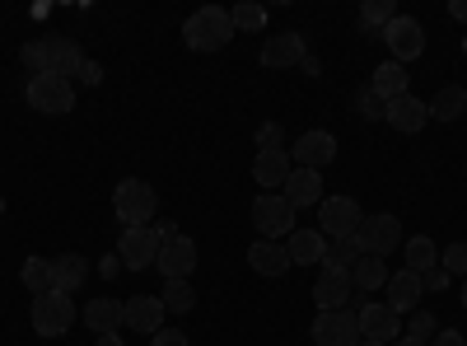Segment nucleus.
<instances>
[{
	"label": "nucleus",
	"mask_w": 467,
	"mask_h": 346,
	"mask_svg": "<svg viewBox=\"0 0 467 346\" xmlns=\"http://www.w3.org/2000/svg\"><path fill=\"white\" fill-rule=\"evenodd\" d=\"M229 37H234V19H229V10H220V5H202L197 15L182 24V43H187L192 52H220Z\"/></svg>",
	"instance_id": "nucleus-1"
},
{
	"label": "nucleus",
	"mask_w": 467,
	"mask_h": 346,
	"mask_svg": "<svg viewBox=\"0 0 467 346\" xmlns=\"http://www.w3.org/2000/svg\"><path fill=\"white\" fill-rule=\"evenodd\" d=\"M112 211L122 225H150L154 211H160V197H154V187L145 178H122L112 192Z\"/></svg>",
	"instance_id": "nucleus-2"
},
{
	"label": "nucleus",
	"mask_w": 467,
	"mask_h": 346,
	"mask_svg": "<svg viewBox=\"0 0 467 346\" xmlns=\"http://www.w3.org/2000/svg\"><path fill=\"white\" fill-rule=\"evenodd\" d=\"M253 225L262 239H290L295 235V206L281 197V192H262V197L253 202Z\"/></svg>",
	"instance_id": "nucleus-3"
},
{
	"label": "nucleus",
	"mask_w": 467,
	"mask_h": 346,
	"mask_svg": "<svg viewBox=\"0 0 467 346\" xmlns=\"http://www.w3.org/2000/svg\"><path fill=\"white\" fill-rule=\"evenodd\" d=\"M28 319H33V332H37V337H66V332L75 328V304H70V295H61V290L37 295Z\"/></svg>",
	"instance_id": "nucleus-4"
},
{
	"label": "nucleus",
	"mask_w": 467,
	"mask_h": 346,
	"mask_svg": "<svg viewBox=\"0 0 467 346\" xmlns=\"http://www.w3.org/2000/svg\"><path fill=\"white\" fill-rule=\"evenodd\" d=\"M360 314L356 309H323L314 319V346H360Z\"/></svg>",
	"instance_id": "nucleus-5"
},
{
	"label": "nucleus",
	"mask_w": 467,
	"mask_h": 346,
	"mask_svg": "<svg viewBox=\"0 0 467 346\" xmlns=\"http://www.w3.org/2000/svg\"><path fill=\"white\" fill-rule=\"evenodd\" d=\"M28 108L47 112V118H66V112L75 108L70 80H61V75H37V80H28Z\"/></svg>",
	"instance_id": "nucleus-6"
},
{
	"label": "nucleus",
	"mask_w": 467,
	"mask_h": 346,
	"mask_svg": "<svg viewBox=\"0 0 467 346\" xmlns=\"http://www.w3.org/2000/svg\"><path fill=\"white\" fill-rule=\"evenodd\" d=\"M365 211L350 202V197H323L318 206V229H323V239H356V229H360Z\"/></svg>",
	"instance_id": "nucleus-7"
},
{
	"label": "nucleus",
	"mask_w": 467,
	"mask_h": 346,
	"mask_svg": "<svg viewBox=\"0 0 467 346\" xmlns=\"http://www.w3.org/2000/svg\"><path fill=\"white\" fill-rule=\"evenodd\" d=\"M356 244L369 257H388V253L402 244V220L398 215H365L360 229H356Z\"/></svg>",
	"instance_id": "nucleus-8"
},
{
	"label": "nucleus",
	"mask_w": 467,
	"mask_h": 346,
	"mask_svg": "<svg viewBox=\"0 0 467 346\" xmlns=\"http://www.w3.org/2000/svg\"><path fill=\"white\" fill-rule=\"evenodd\" d=\"M160 248H164V239L154 225H127L122 229V262L131 272H145V267L160 262Z\"/></svg>",
	"instance_id": "nucleus-9"
},
{
	"label": "nucleus",
	"mask_w": 467,
	"mask_h": 346,
	"mask_svg": "<svg viewBox=\"0 0 467 346\" xmlns=\"http://www.w3.org/2000/svg\"><path fill=\"white\" fill-rule=\"evenodd\" d=\"M383 43H388V52H393L398 66H402V61H416V57L425 52V28H420V19L398 15L393 24L383 28Z\"/></svg>",
	"instance_id": "nucleus-10"
},
{
	"label": "nucleus",
	"mask_w": 467,
	"mask_h": 346,
	"mask_svg": "<svg viewBox=\"0 0 467 346\" xmlns=\"http://www.w3.org/2000/svg\"><path fill=\"white\" fill-rule=\"evenodd\" d=\"M290 160H295V169L323 173V169L337 160V136H332V131H304V136L295 141V150H290Z\"/></svg>",
	"instance_id": "nucleus-11"
},
{
	"label": "nucleus",
	"mask_w": 467,
	"mask_h": 346,
	"mask_svg": "<svg viewBox=\"0 0 467 346\" xmlns=\"http://www.w3.org/2000/svg\"><path fill=\"white\" fill-rule=\"evenodd\" d=\"M164 299L160 295H131V299H122V323L131 328V332H140V337H154L164 328Z\"/></svg>",
	"instance_id": "nucleus-12"
},
{
	"label": "nucleus",
	"mask_w": 467,
	"mask_h": 346,
	"mask_svg": "<svg viewBox=\"0 0 467 346\" xmlns=\"http://www.w3.org/2000/svg\"><path fill=\"white\" fill-rule=\"evenodd\" d=\"M360 337H369V341H398L402 337V314L393 309V304H365L360 309Z\"/></svg>",
	"instance_id": "nucleus-13"
},
{
	"label": "nucleus",
	"mask_w": 467,
	"mask_h": 346,
	"mask_svg": "<svg viewBox=\"0 0 467 346\" xmlns=\"http://www.w3.org/2000/svg\"><path fill=\"white\" fill-rule=\"evenodd\" d=\"M383 122L393 127V131H402V136H411V131H420L425 122H431V108H425L411 89L402 94V99H393V103H383Z\"/></svg>",
	"instance_id": "nucleus-14"
},
{
	"label": "nucleus",
	"mask_w": 467,
	"mask_h": 346,
	"mask_svg": "<svg viewBox=\"0 0 467 346\" xmlns=\"http://www.w3.org/2000/svg\"><path fill=\"white\" fill-rule=\"evenodd\" d=\"M350 295H356V286H350V272L323 267V277L314 281V304H318V314H323V309H350Z\"/></svg>",
	"instance_id": "nucleus-15"
},
{
	"label": "nucleus",
	"mask_w": 467,
	"mask_h": 346,
	"mask_svg": "<svg viewBox=\"0 0 467 346\" xmlns=\"http://www.w3.org/2000/svg\"><path fill=\"white\" fill-rule=\"evenodd\" d=\"M160 272L169 277V281H187L192 272H197V244H192L187 235H178V239H169L164 248H160Z\"/></svg>",
	"instance_id": "nucleus-16"
},
{
	"label": "nucleus",
	"mask_w": 467,
	"mask_h": 346,
	"mask_svg": "<svg viewBox=\"0 0 467 346\" xmlns=\"http://www.w3.org/2000/svg\"><path fill=\"white\" fill-rule=\"evenodd\" d=\"M281 197H285L295 211H299V206H323V173H314V169H290Z\"/></svg>",
	"instance_id": "nucleus-17"
},
{
	"label": "nucleus",
	"mask_w": 467,
	"mask_h": 346,
	"mask_svg": "<svg viewBox=\"0 0 467 346\" xmlns=\"http://www.w3.org/2000/svg\"><path fill=\"white\" fill-rule=\"evenodd\" d=\"M262 66H271V70L304 66V37L299 33H271L262 43Z\"/></svg>",
	"instance_id": "nucleus-18"
},
{
	"label": "nucleus",
	"mask_w": 467,
	"mask_h": 346,
	"mask_svg": "<svg viewBox=\"0 0 467 346\" xmlns=\"http://www.w3.org/2000/svg\"><path fill=\"white\" fill-rule=\"evenodd\" d=\"M43 47H47V75H61V80L80 75L85 52H80V43H75V37H43Z\"/></svg>",
	"instance_id": "nucleus-19"
},
{
	"label": "nucleus",
	"mask_w": 467,
	"mask_h": 346,
	"mask_svg": "<svg viewBox=\"0 0 467 346\" xmlns=\"http://www.w3.org/2000/svg\"><path fill=\"white\" fill-rule=\"evenodd\" d=\"M248 262H253V272L257 277H285L290 272V248L285 244H276V239H257L253 248H248Z\"/></svg>",
	"instance_id": "nucleus-20"
},
{
	"label": "nucleus",
	"mask_w": 467,
	"mask_h": 346,
	"mask_svg": "<svg viewBox=\"0 0 467 346\" xmlns=\"http://www.w3.org/2000/svg\"><path fill=\"white\" fill-rule=\"evenodd\" d=\"M290 169H295V160H290V150H257V160H253V178H257V187H285V178H290Z\"/></svg>",
	"instance_id": "nucleus-21"
},
{
	"label": "nucleus",
	"mask_w": 467,
	"mask_h": 346,
	"mask_svg": "<svg viewBox=\"0 0 467 346\" xmlns=\"http://www.w3.org/2000/svg\"><path fill=\"white\" fill-rule=\"evenodd\" d=\"M420 295H425V277H416V272H393L388 277V304H393L398 314H407V309H416L420 304Z\"/></svg>",
	"instance_id": "nucleus-22"
},
{
	"label": "nucleus",
	"mask_w": 467,
	"mask_h": 346,
	"mask_svg": "<svg viewBox=\"0 0 467 346\" xmlns=\"http://www.w3.org/2000/svg\"><path fill=\"white\" fill-rule=\"evenodd\" d=\"M369 89H374V99H379V103L402 99V94H407V70H402L398 61H383V66L369 75Z\"/></svg>",
	"instance_id": "nucleus-23"
},
{
	"label": "nucleus",
	"mask_w": 467,
	"mask_h": 346,
	"mask_svg": "<svg viewBox=\"0 0 467 346\" xmlns=\"http://www.w3.org/2000/svg\"><path fill=\"white\" fill-rule=\"evenodd\" d=\"M290 262H323L327 257V239H323V229H295V235H290Z\"/></svg>",
	"instance_id": "nucleus-24"
},
{
	"label": "nucleus",
	"mask_w": 467,
	"mask_h": 346,
	"mask_svg": "<svg viewBox=\"0 0 467 346\" xmlns=\"http://www.w3.org/2000/svg\"><path fill=\"white\" fill-rule=\"evenodd\" d=\"M85 328H94L99 337L117 332L122 328V299H89L85 304Z\"/></svg>",
	"instance_id": "nucleus-25"
},
{
	"label": "nucleus",
	"mask_w": 467,
	"mask_h": 346,
	"mask_svg": "<svg viewBox=\"0 0 467 346\" xmlns=\"http://www.w3.org/2000/svg\"><path fill=\"white\" fill-rule=\"evenodd\" d=\"M425 108H431V118L453 122V118H462V112H467V89H462V85H444Z\"/></svg>",
	"instance_id": "nucleus-26"
},
{
	"label": "nucleus",
	"mask_w": 467,
	"mask_h": 346,
	"mask_svg": "<svg viewBox=\"0 0 467 346\" xmlns=\"http://www.w3.org/2000/svg\"><path fill=\"white\" fill-rule=\"evenodd\" d=\"M52 267H57V290L61 295H75L85 286V257L80 253H61V257H52Z\"/></svg>",
	"instance_id": "nucleus-27"
},
{
	"label": "nucleus",
	"mask_w": 467,
	"mask_h": 346,
	"mask_svg": "<svg viewBox=\"0 0 467 346\" xmlns=\"http://www.w3.org/2000/svg\"><path fill=\"white\" fill-rule=\"evenodd\" d=\"M388 277H393V272H388V262L369 257V253L350 267V286H360V290H379V286H388Z\"/></svg>",
	"instance_id": "nucleus-28"
},
{
	"label": "nucleus",
	"mask_w": 467,
	"mask_h": 346,
	"mask_svg": "<svg viewBox=\"0 0 467 346\" xmlns=\"http://www.w3.org/2000/svg\"><path fill=\"white\" fill-rule=\"evenodd\" d=\"M24 286L33 290V299H37V295H52V290H57V267H52L47 257H28V262H24Z\"/></svg>",
	"instance_id": "nucleus-29"
},
{
	"label": "nucleus",
	"mask_w": 467,
	"mask_h": 346,
	"mask_svg": "<svg viewBox=\"0 0 467 346\" xmlns=\"http://www.w3.org/2000/svg\"><path fill=\"white\" fill-rule=\"evenodd\" d=\"M440 267V248H435V239H411L407 244V272H416V277H425V272H435Z\"/></svg>",
	"instance_id": "nucleus-30"
},
{
	"label": "nucleus",
	"mask_w": 467,
	"mask_h": 346,
	"mask_svg": "<svg viewBox=\"0 0 467 346\" xmlns=\"http://www.w3.org/2000/svg\"><path fill=\"white\" fill-rule=\"evenodd\" d=\"M393 19H398V5H393V0H365V5H360V24H365L369 33H374V28L383 33Z\"/></svg>",
	"instance_id": "nucleus-31"
},
{
	"label": "nucleus",
	"mask_w": 467,
	"mask_h": 346,
	"mask_svg": "<svg viewBox=\"0 0 467 346\" xmlns=\"http://www.w3.org/2000/svg\"><path fill=\"white\" fill-rule=\"evenodd\" d=\"M360 257H365V253H360V244H356V239H332L323 262H327V267H337V272H350V267H356Z\"/></svg>",
	"instance_id": "nucleus-32"
},
{
	"label": "nucleus",
	"mask_w": 467,
	"mask_h": 346,
	"mask_svg": "<svg viewBox=\"0 0 467 346\" xmlns=\"http://www.w3.org/2000/svg\"><path fill=\"white\" fill-rule=\"evenodd\" d=\"M160 299H164V309H169V314H187L192 304H197V290H192V281H169Z\"/></svg>",
	"instance_id": "nucleus-33"
},
{
	"label": "nucleus",
	"mask_w": 467,
	"mask_h": 346,
	"mask_svg": "<svg viewBox=\"0 0 467 346\" xmlns=\"http://www.w3.org/2000/svg\"><path fill=\"white\" fill-rule=\"evenodd\" d=\"M229 19H234V28H244V33H262V28H266V10H262V5H253V0L234 5V10H229Z\"/></svg>",
	"instance_id": "nucleus-34"
},
{
	"label": "nucleus",
	"mask_w": 467,
	"mask_h": 346,
	"mask_svg": "<svg viewBox=\"0 0 467 346\" xmlns=\"http://www.w3.org/2000/svg\"><path fill=\"white\" fill-rule=\"evenodd\" d=\"M19 61H24V70H28V80H37V75H47V47H43V37H33V43H24Z\"/></svg>",
	"instance_id": "nucleus-35"
},
{
	"label": "nucleus",
	"mask_w": 467,
	"mask_h": 346,
	"mask_svg": "<svg viewBox=\"0 0 467 346\" xmlns=\"http://www.w3.org/2000/svg\"><path fill=\"white\" fill-rule=\"evenodd\" d=\"M440 267H444L449 277H467V244H449L440 253Z\"/></svg>",
	"instance_id": "nucleus-36"
},
{
	"label": "nucleus",
	"mask_w": 467,
	"mask_h": 346,
	"mask_svg": "<svg viewBox=\"0 0 467 346\" xmlns=\"http://www.w3.org/2000/svg\"><path fill=\"white\" fill-rule=\"evenodd\" d=\"M356 112H360V118H369V122H374V118H383V103L374 99V89H369V85H360V89H356Z\"/></svg>",
	"instance_id": "nucleus-37"
},
{
	"label": "nucleus",
	"mask_w": 467,
	"mask_h": 346,
	"mask_svg": "<svg viewBox=\"0 0 467 346\" xmlns=\"http://www.w3.org/2000/svg\"><path fill=\"white\" fill-rule=\"evenodd\" d=\"M407 337H420V341H431L435 337V314H411V323H407Z\"/></svg>",
	"instance_id": "nucleus-38"
},
{
	"label": "nucleus",
	"mask_w": 467,
	"mask_h": 346,
	"mask_svg": "<svg viewBox=\"0 0 467 346\" xmlns=\"http://www.w3.org/2000/svg\"><path fill=\"white\" fill-rule=\"evenodd\" d=\"M281 141H285V131H281L276 122L257 127V150H281Z\"/></svg>",
	"instance_id": "nucleus-39"
},
{
	"label": "nucleus",
	"mask_w": 467,
	"mask_h": 346,
	"mask_svg": "<svg viewBox=\"0 0 467 346\" xmlns=\"http://www.w3.org/2000/svg\"><path fill=\"white\" fill-rule=\"evenodd\" d=\"M150 346H187V332L182 328H160L150 337Z\"/></svg>",
	"instance_id": "nucleus-40"
},
{
	"label": "nucleus",
	"mask_w": 467,
	"mask_h": 346,
	"mask_svg": "<svg viewBox=\"0 0 467 346\" xmlns=\"http://www.w3.org/2000/svg\"><path fill=\"white\" fill-rule=\"evenodd\" d=\"M80 75H85V85H99V80H103V66H99V61H85Z\"/></svg>",
	"instance_id": "nucleus-41"
},
{
	"label": "nucleus",
	"mask_w": 467,
	"mask_h": 346,
	"mask_svg": "<svg viewBox=\"0 0 467 346\" xmlns=\"http://www.w3.org/2000/svg\"><path fill=\"white\" fill-rule=\"evenodd\" d=\"M449 281V272H444V267H435V272H425V290H440Z\"/></svg>",
	"instance_id": "nucleus-42"
},
{
	"label": "nucleus",
	"mask_w": 467,
	"mask_h": 346,
	"mask_svg": "<svg viewBox=\"0 0 467 346\" xmlns=\"http://www.w3.org/2000/svg\"><path fill=\"white\" fill-rule=\"evenodd\" d=\"M431 346H467V337H462V332H440Z\"/></svg>",
	"instance_id": "nucleus-43"
},
{
	"label": "nucleus",
	"mask_w": 467,
	"mask_h": 346,
	"mask_svg": "<svg viewBox=\"0 0 467 346\" xmlns=\"http://www.w3.org/2000/svg\"><path fill=\"white\" fill-rule=\"evenodd\" d=\"M449 15H453V19H462V24H467V0H453V5H449Z\"/></svg>",
	"instance_id": "nucleus-44"
},
{
	"label": "nucleus",
	"mask_w": 467,
	"mask_h": 346,
	"mask_svg": "<svg viewBox=\"0 0 467 346\" xmlns=\"http://www.w3.org/2000/svg\"><path fill=\"white\" fill-rule=\"evenodd\" d=\"M94 346H127V341H122V337H117V332H103V337H99Z\"/></svg>",
	"instance_id": "nucleus-45"
},
{
	"label": "nucleus",
	"mask_w": 467,
	"mask_h": 346,
	"mask_svg": "<svg viewBox=\"0 0 467 346\" xmlns=\"http://www.w3.org/2000/svg\"><path fill=\"white\" fill-rule=\"evenodd\" d=\"M393 346H431V341H420V337H398Z\"/></svg>",
	"instance_id": "nucleus-46"
},
{
	"label": "nucleus",
	"mask_w": 467,
	"mask_h": 346,
	"mask_svg": "<svg viewBox=\"0 0 467 346\" xmlns=\"http://www.w3.org/2000/svg\"><path fill=\"white\" fill-rule=\"evenodd\" d=\"M462 309H467V277H462Z\"/></svg>",
	"instance_id": "nucleus-47"
},
{
	"label": "nucleus",
	"mask_w": 467,
	"mask_h": 346,
	"mask_svg": "<svg viewBox=\"0 0 467 346\" xmlns=\"http://www.w3.org/2000/svg\"><path fill=\"white\" fill-rule=\"evenodd\" d=\"M360 346H383V341H369V337H365V341H360Z\"/></svg>",
	"instance_id": "nucleus-48"
},
{
	"label": "nucleus",
	"mask_w": 467,
	"mask_h": 346,
	"mask_svg": "<svg viewBox=\"0 0 467 346\" xmlns=\"http://www.w3.org/2000/svg\"><path fill=\"white\" fill-rule=\"evenodd\" d=\"M462 57H467V33H462Z\"/></svg>",
	"instance_id": "nucleus-49"
},
{
	"label": "nucleus",
	"mask_w": 467,
	"mask_h": 346,
	"mask_svg": "<svg viewBox=\"0 0 467 346\" xmlns=\"http://www.w3.org/2000/svg\"><path fill=\"white\" fill-rule=\"evenodd\" d=\"M0 215H5V197H0Z\"/></svg>",
	"instance_id": "nucleus-50"
},
{
	"label": "nucleus",
	"mask_w": 467,
	"mask_h": 346,
	"mask_svg": "<svg viewBox=\"0 0 467 346\" xmlns=\"http://www.w3.org/2000/svg\"><path fill=\"white\" fill-rule=\"evenodd\" d=\"M462 118H467V112H462Z\"/></svg>",
	"instance_id": "nucleus-51"
}]
</instances>
